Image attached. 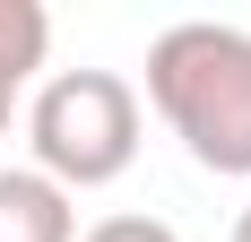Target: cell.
Listing matches in <instances>:
<instances>
[{
    "mask_svg": "<svg viewBox=\"0 0 251 242\" xmlns=\"http://www.w3.org/2000/svg\"><path fill=\"white\" fill-rule=\"evenodd\" d=\"M9 113H18V96H9V87H0V139H9Z\"/></svg>",
    "mask_w": 251,
    "mask_h": 242,
    "instance_id": "cell-6",
    "label": "cell"
},
{
    "mask_svg": "<svg viewBox=\"0 0 251 242\" xmlns=\"http://www.w3.org/2000/svg\"><path fill=\"white\" fill-rule=\"evenodd\" d=\"M26 147L52 191H104L139 165V87L122 70H61L26 104Z\"/></svg>",
    "mask_w": 251,
    "mask_h": 242,
    "instance_id": "cell-2",
    "label": "cell"
},
{
    "mask_svg": "<svg viewBox=\"0 0 251 242\" xmlns=\"http://www.w3.org/2000/svg\"><path fill=\"white\" fill-rule=\"evenodd\" d=\"M78 242H182L165 217H104V225H87Z\"/></svg>",
    "mask_w": 251,
    "mask_h": 242,
    "instance_id": "cell-5",
    "label": "cell"
},
{
    "mask_svg": "<svg viewBox=\"0 0 251 242\" xmlns=\"http://www.w3.org/2000/svg\"><path fill=\"white\" fill-rule=\"evenodd\" d=\"M234 242H251V208H243V217H234Z\"/></svg>",
    "mask_w": 251,
    "mask_h": 242,
    "instance_id": "cell-7",
    "label": "cell"
},
{
    "mask_svg": "<svg viewBox=\"0 0 251 242\" xmlns=\"http://www.w3.org/2000/svg\"><path fill=\"white\" fill-rule=\"evenodd\" d=\"M148 104L165 113L191 165L251 182V35L217 18H182L148 44Z\"/></svg>",
    "mask_w": 251,
    "mask_h": 242,
    "instance_id": "cell-1",
    "label": "cell"
},
{
    "mask_svg": "<svg viewBox=\"0 0 251 242\" xmlns=\"http://www.w3.org/2000/svg\"><path fill=\"white\" fill-rule=\"evenodd\" d=\"M44 52H52V18L35 0H0V87H9V96L44 70Z\"/></svg>",
    "mask_w": 251,
    "mask_h": 242,
    "instance_id": "cell-4",
    "label": "cell"
},
{
    "mask_svg": "<svg viewBox=\"0 0 251 242\" xmlns=\"http://www.w3.org/2000/svg\"><path fill=\"white\" fill-rule=\"evenodd\" d=\"M0 242H78L70 191H52L35 165H9L0 173Z\"/></svg>",
    "mask_w": 251,
    "mask_h": 242,
    "instance_id": "cell-3",
    "label": "cell"
}]
</instances>
